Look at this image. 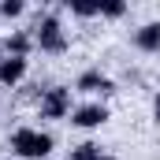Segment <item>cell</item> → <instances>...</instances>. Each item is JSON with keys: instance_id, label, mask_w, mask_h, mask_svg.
<instances>
[{"instance_id": "obj_1", "label": "cell", "mask_w": 160, "mask_h": 160, "mask_svg": "<svg viewBox=\"0 0 160 160\" xmlns=\"http://www.w3.org/2000/svg\"><path fill=\"white\" fill-rule=\"evenodd\" d=\"M30 38H34V48H41L45 56H63L71 48L67 30H63V22H60L56 11H45L41 15L38 22H34V30H30Z\"/></svg>"}, {"instance_id": "obj_2", "label": "cell", "mask_w": 160, "mask_h": 160, "mask_svg": "<svg viewBox=\"0 0 160 160\" xmlns=\"http://www.w3.org/2000/svg\"><path fill=\"white\" fill-rule=\"evenodd\" d=\"M8 145H11V153L22 160H45L52 157V134L48 130H38V127H19L11 138H8Z\"/></svg>"}, {"instance_id": "obj_3", "label": "cell", "mask_w": 160, "mask_h": 160, "mask_svg": "<svg viewBox=\"0 0 160 160\" xmlns=\"http://www.w3.org/2000/svg\"><path fill=\"white\" fill-rule=\"evenodd\" d=\"M71 93H75V89H67V86H48V89H41L38 116L41 119H71V112H75Z\"/></svg>"}, {"instance_id": "obj_4", "label": "cell", "mask_w": 160, "mask_h": 160, "mask_svg": "<svg viewBox=\"0 0 160 160\" xmlns=\"http://www.w3.org/2000/svg\"><path fill=\"white\" fill-rule=\"evenodd\" d=\"M71 127H78V130H97V127H104L108 123V104H101V101H86V104H75V112H71Z\"/></svg>"}, {"instance_id": "obj_5", "label": "cell", "mask_w": 160, "mask_h": 160, "mask_svg": "<svg viewBox=\"0 0 160 160\" xmlns=\"http://www.w3.org/2000/svg\"><path fill=\"white\" fill-rule=\"evenodd\" d=\"M75 93H89V97H108V93H116V82L108 78V75H101L97 67H89V71H82L78 78H75Z\"/></svg>"}, {"instance_id": "obj_6", "label": "cell", "mask_w": 160, "mask_h": 160, "mask_svg": "<svg viewBox=\"0 0 160 160\" xmlns=\"http://www.w3.org/2000/svg\"><path fill=\"white\" fill-rule=\"evenodd\" d=\"M26 71H30V60H22V56H0V86L15 89L26 78Z\"/></svg>"}, {"instance_id": "obj_7", "label": "cell", "mask_w": 160, "mask_h": 160, "mask_svg": "<svg viewBox=\"0 0 160 160\" xmlns=\"http://www.w3.org/2000/svg\"><path fill=\"white\" fill-rule=\"evenodd\" d=\"M134 45L142 52H160V22H145L142 30H134Z\"/></svg>"}, {"instance_id": "obj_8", "label": "cell", "mask_w": 160, "mask_h": 160, "mask_svg": "<svg viewBox=\"0 0 160 160\" xmlns=\"http://www.w3.org/2000/svg\"><path fill=\"white\" fill-rule=\"evenodd\" d=\"M30 48H34V38L26 34V30H15V34H8V41H4V56H30Z\"/></svg>"}, {"instance_id": "obj_9", "label": "cell", "mask_w": 160, "mask_h": 160, "mask_svg": "<svg viewBox=\"0 0 160 160\" xmlns=\"http://www.w3.org/2000/svg\"><path fill=\"white\" fill-rule=\"evenodd\" d=\"M104 149L97 145V142H82V145H75L71 149V160H93V157H101Z\"/></svg>"}, {"instance_id": "obj_10", "label": "cell", "mask_w": 160, "mask_h": 160, "mask_svg": "<svg viewBox=\"0 0 160 160\" xmlns=\"http://www.w3.org/2000/svg\"><path fill=\"white\" fill-rule=\"evenodd\" d=\"M22 11H26L22 0H4V4H0V19H19Z\"/></svg>"}, {"instance_id": "obj_11", "label": "cell", "mask_w": 160, "mask_h": 160, "mask_svg": "<svg viewBox=\"0 0 160 160\" xmlns=\"http://www.w3.org/2000/svg\"><path fill=\"white\" fill-rule=\"evenodd\" d=\"M127 15V4L112 0V4H101V19H123Z\"/></svg>"}, {"instance_id": "obj_12", "label": "cell", "mask_w": 160, "mask_h": 160, "mask_svg": "<svg viewBox=\"0 0 160 160\" xmlns=\"http://www.w3.org/2000/svg\"><path fill=\"white\" fill-rule=\"evenodd\" d=\"M153 116H157V123H160V97L153 101Z\"/></svg>"}, {"instance_id": "obj_13", "label": "cell", "mask_w": 160, "mask_h": 160, "mask_svg": "<svg viewBox=\"0 0 160 160\" xmlns=\"http://www.w3.org/2000/svg\"><path fill=\"white\" fill-rule=\"evenodd\" d=\"M93 160H116V157H112V153H101V157H93Z\"/></svg>"}]
</instances>
